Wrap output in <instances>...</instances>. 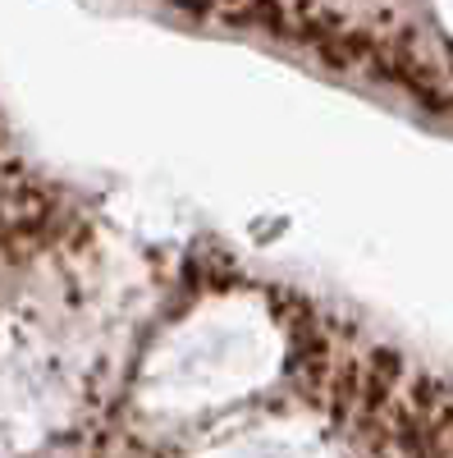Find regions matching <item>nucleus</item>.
<instances>
[{"label":"nucleus","instance_id":"nucleus-1","mask_svg":"<svg viewBox=\"0 0 453 458\" xmlns=\"http://www.w3.org/2000/svg\"><path fill=\"white\" fill-rule=\"evenodd\" d=\"M179 458H453V386L321 308L289 376L188 427Z\"/></svg>","mask_w":453,"mask_h":458},{"label":"nucleus","instance_id":"nucleus-2","mask_svg":"<svg viewBox=\"0 0 453 458\" xmlns=\"http://www.w3.org/2000/svg\"><path fill=\"white\" fill-rule=\"evenodd\" d=\"M321 308L275 280H211L142 353L133 403L151 427H202L289 376Z\"/></svg>","mask_w":453,"mask_h":458},{"label":"nucleus","instance_id":"nucleus-3","mask_svg":"<svg viewBox=\"0 0 453 458\" xmlns=\"http://www.w3.org/2000/svg\"><path fill=\"white\" fill-rule=\"evenodd\" d=\"M435 10H440V23H444V32L453 37V0H435Z\"/></svg>","mask_w":453,"mask_h":458}]
</instances>
